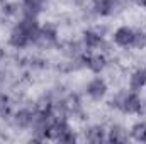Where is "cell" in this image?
I'll return each instance as SVG.
<instances>
[{
  "label": "cell",
  "instance_id": "9c48e42d",
  "mask_svg": "<svg viewBox=\"0 0 146 144\" xmlns=\"http://www.w3.org/2000/svg\"><path fill=\"white\" fill-rule=\"evenodd\" d=\"M34 112H36V108H27V107L19 108V110L14 114V117H12L15 127H19V129H31Z\"/></svg>",
  "mask_w": 146,
  "mask_h": 144
},
{
  "label": "cell",
  "instance_id": "5bb4252c",
  "mask_svg": "<svg viewBox=\"0 0 146 144\" xmlns=\"http://www.w3.org/2000/svg\"><path fill=\"white\" fill-rule=\"evenodd\" d=\"M129 137L138 143H146V122H136L129 131Z\"/></svg>",
  "mask_w": 146,
  "mask_h": 144
},
{
  "label": "cell",
  "instance_id": "7c38bea8",
  "mask_svg": "<svg viewBox=\"0 0 146 144\" xmlns=\"http://www.w3.org/2000/svg\"><path fill=\"white\" fill-rule=\"evenodd\" d=\"M127 141H129L127 131L119 124H112L107 131V143H127Z\"/></svg>",
  "mask_w": 146,
  "mask_h": 144
},
{
  "label": "cell",
  "instance_id": "5b68a950",
  "mask_svg": "<svg viewBox=\"0 0 146 144\" xmlns=\"http://www.w3.org/2000/svg\"><path fill=\"white\" fill-rule=\"evenodd\" d=\"M121 112L129 114V115H139L143 112V100L139 97V92H126V97L122 100Z\"/></svg>",
  "mask_w": 146,
  "mask_h": 144
},
{
  "label": "cell",
  "instance_id": "2e32d148",
  "mask_svg": "<svg viewBox=\"0 0 146 144\" xmlns=\"http://www.w3.org/2000/svg\"><path fill=\"white\" fill-rule=\"evenodd\" d=\"M75 141H76V134L73 132L72 127H68V129H66V131L60 136V139H58V143H68V144L75 143Z\"/></svg>",
  "mask_w": 146,
  "mask_h": 144
},
{
  "label": "cell",
  "instance_id": "6da1fadb",
  "mask_svg": "<svg viewBox=\"0 0 146 144\" xmlns=\"http://www.w3.org/2000/svg\"><path fill=\"white\" fill-rule=\"evenodd\" d=\"M39 27L41 26L37 24L34 15H26L19 24L12 27L9 34V44L14 49H26L29 44H34Z\"/></svg>",
  "mask_w": 146,
  "mask_h": 144
},
{
  "label": "cell",
  "instance_id": "8fae6325",
  "mask_svg": "<svg viewBox=\"0 0 146 144\" xmlns=\"http://www.w3.org/2000/svg\"><path fill=\"white\" fill-rule=\"evenodd\" d=\"M146 87V66H139L129 76V90L131 92H141Z\"/></svg>",
  "mask_w": 146,
  "mask_h": 144
},
{
  "label": "cell",
  "instance_id": "ac0fdd59",
  "mask_svg": "<svg viewBox=\"0 0 146 144\" xmlns=\"http://www.w3.org/2000/svg\"><path fill=\"white\" fill-rule=\"evenodd\" d=\"M3 83H5V73H3L2 70H0V87H2Z\"/></svg>",
  "mask_w": 146,
  "mask_h": 144
},
{
  "label": "cell",
  "instance_id": "52a82bcc",
  "mask_svg": "<svg viewBox=\"0 0 146 144\" xmlns=\"http://www.w3.org/2000/svg\"><path fill=\"white\" fill-rule=\"evenodd\" d=\"M92 9L97 15L109 17L121 9V3H119V0H92Z\"/></svg>",
  "mask_w": 146,
  "mask_h": 144
},
{
  "label": "cell",
  "instance_id": "44dd1931",
  "mask_svg": "<svg viewBox=\"0 0 146 144\" xmlns=\"http://www.w3.org/2000/svg\"><path fill=\"white\" fill-rule=\"evenodd\" d=\"M139 7H141L143 10H146V0H145V2H143V3H141V5H139Z\"/></svg>",
  "mask_w": 146,
  "mask_h": 144
},
{
  "label": "cell",
  "instance_id": "3957f363",
  "mask_svg": "<svg viewBox=\"0 0 146 144\" xmlns=\"http://www.w3.org/2000/svg\"><path fill=\"white\" fill-rule=\"evenodd\" d=\"M82 61H83V66H85L87 70H90V71L95 73V75L102 73L107 66H109L106 54L100 53V51H88L87 54L83 53V54H82Z\"/></svg>",
  "mask_w": 146,
  "mask_h": 144
},
{
  "label": "cell",
  "instance_id": "d6986e66",
  "mask_svg": "<svg viewBox=\"0 0 146 144\" xmlns=\"http://www.w3.org/2000/svg\"><path fill=\"white\" fill-rule=\"evenodd\" d=\"M3 59H5V51H3V49L0 48V63H2Z\"/></svg>",
  "mask_w": 146,
  "mask_h": 144
},
{
  "label": "cell",
  "instance_id": "7a4b0ae2",
  "mask_svg": "<svg viewBox=\"0 0 146 144\" xmlns=\"http://www.w3.org/2000/svg\"><path fill=\"white\" fill-rule=\"evenodd\" d=\"M58 39H60V34H58V27L54 24H49L46 22L44 26L39 27V32L36 36V44L37 48H42V49H49L53 46L58 44Z\"/></svg>",
  "mask_w": 146,
  "mask_h": 144
},
{
  "label": "cell",
  "instance_id": "4fadbf2b",
  "mask_svg": "<svg viewBox=\"0 0 146 144\" xmlns=\"http://www.w3.org/2000/svg\"><path fill=\"white\" fill-rule=\"evenodd\" d=\"M65 100V105L68 108V114L70 115H82V112H83V105H82V100H80V97L76 95V93H70L66 98H63Z\"/></svg>",
  "mask_w": 146,
  "mask_h": 144
},
{
  "label": "cell",
  "instance_id": "8992f818",
  "mask_svg": "<svg viewBox=\"0 0 146 144\" xmlns=\"http://www.w3.org/2000/svg\"><path fill=\"white\" fill-rule=\"evenodd\" d=\"M107 90H109L107 81H106L102 76H95V78H92V80L87 83V87H85V93H87L92 100H95V102L102 100V98L106 97Z\"/></svg>",
  "mask_w": 146,
  "mask_h": 144
},
{
  "label": "cell",
  "instance_id": "9a60e30c",
  "mask_svg": "<svg viewBox=\"0 0 146 144\" xmlns=\"http://www.w3.org/2000/svg\"><path fill=\"white\" fill-rule=\"evenodd\" d=\"M131 48H134L138 51H141V49L146 48V32L145 31H141V29L139 31H134V39H133Z\"/></svg>",
  "mask_w": 146,
  "mask_h": 144
},
{
  "label": "cell",
  "instance_id": "277c9868",
  "mask_svg": "<svg viewBox=\"0 0 146 144\" xmlns=\"http://www.w3.org/2000/svg\"><path fill=\"white\" fill-rule=\"evenodd\" d=\"M82 42H83V48L87 51H106L107 49L104 34L100 31H97V29H87V31H83Z\"/></svg>",
  "mask_w": 146,
  "mask_h": 144
},
{
  "label": "cell",
  "instance_id": "e0dca14e",
  "mask_svg": "<svg viewBox=\"0 0 146 144\" xmlns=\"http://www.w3.org/2000/svg\"><path fill=\"white\" fill-rule=\"evenodd\" d=\"M9 107H10V98H9V95L3 93V92H0V115L7 114Z\"/></svg>",
  "mask_w": 146,
  "mask_h": 144
},
{
  "label": "cell",
  "instance_id": "ffe728a7",
  "mask_svg": "<svg viewBox=\"0 0 146 144\" xmlns=\"http://www.w3.org/2000/svg\"><path fill=\"white\" fill-rule=\"evenodd\" d=\"M143 2H145V0H134V3H136V5H138V7H139V5H141V3H143Z\"/></svg>",
  "mask_w": 146,
  "mask_h": 144
},
{
  "label": "cell",
  "instance_id": "ba28073f",
  "mask_svg": "<svg viewBox=\"0 0 146 144\" xmlns=\"http://www.w3.org/2000/svg\"><path fill=\"white\" fill-rule=\"evenodd\" d=\"M133 39H134V29L129 27V26H121L114 31L112 34V41L115 46L119 48H131L133 44Z\"/></svg>",
  "mask_w": 146,
  "mask_h": 144
},
{
  "label": "cell",
  "instance_id": "30bf717a",
  "mask_svg": "<svg viewBox=\"0 0 146 144\" xmlns=\"http://www.w3.org/2000/svg\"><path fill=\"white\" fill-rule=\"evenodd\" d=\"M85 141L92 144H100L107 141V131L104 129V126L100 124H95V126H90L87 131H85Z\"/></svg>",
  "mask_w": 146,
  "mask_h": 144
}]
</instances>
